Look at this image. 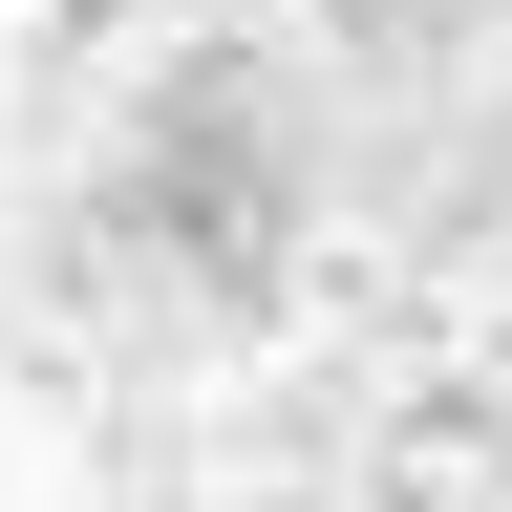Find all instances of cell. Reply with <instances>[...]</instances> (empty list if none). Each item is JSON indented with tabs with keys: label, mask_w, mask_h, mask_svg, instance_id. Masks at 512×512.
<instances>
[{
	"label": "cell",
	"mask_w": 512,
	"mask_h": 512,
	"mask_svg": "<svg viewBox=\"0 0 512 512\" xmlns=\"http://www.w3.org/2000/svg\"><path fill=\"white\" fill-rule=\"evenodd\" d=\"M64 43H107V0H64Z\"/></svg>",
	"instance_id": "obj_1"
}]
</instances>
